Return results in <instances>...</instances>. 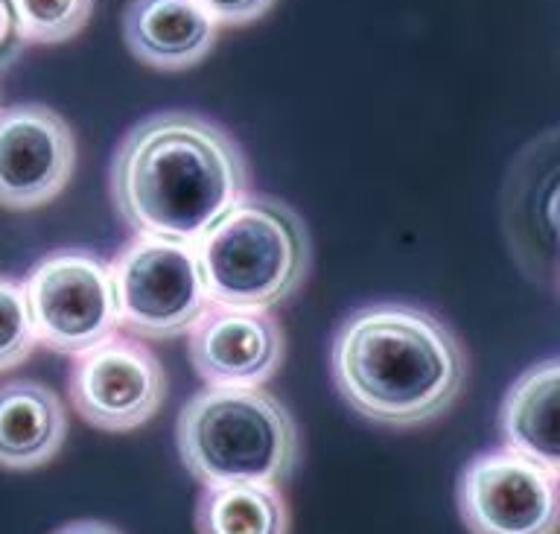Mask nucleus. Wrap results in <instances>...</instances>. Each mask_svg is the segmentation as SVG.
Returning <instances> with one entry per match:
<instances>
[{
  "mask_svg": "<svg viewBox=\"0 0 560 534\" xmlns=\"http://www.w3.org/2000/svg\"><path fill=\"white\" fill-rule=\"evenodd\" d=\"M219 26H248L269 15L278 0H196Z\"/></svg>",
  "mask_w": 560,
  "mask_h": 534,
  "instance_id": "nucleus-18",
  "label": "nucleus"
},
{
  "mask_svg": "<svg viewBox=\"0 0 560 534\" xmlns=\"http://www.w3.org/2000/svg\"><path fill=\"white\" fill-rule=\"evenodd\" d=\"M112 205L135 234L196 243L252 193L240 140L199 112L166 108L135 123L114 149Z\"/></svg>",
  "mask_w": 560,
  "mask_h": 534,
  "instance_id": "nucleus-1",
  "label": "nucleus"
},
{
  "mask_svg": "<svg viewBox=\"0 0 560 534\" xmlns=\"http://www.w3.org/2000/svg\"><path fill=\"white\" fill-rule=\"evenodd\" d=\"M26 42L21 35V26H18L15 9H12V0H0V70H7L9 65H15L24 53Z\"/></svg>",
  "mask_w": 560,
  "mask_h": 534,
  "instance_id": "nucleus-19",
  "label": "nucleus"
},
{
  "mask_svg": "<svg viewBox=\"0 0 560 534\" xmlns=\"http://www.w3.org/2000/svg\"><path fill=\"white\" fill-rule=\"evenodd\" d=\"M68 397L79 418L91 427L131 432L164 406L166 371L149 345L112 333L73 357Z\"/></svg>",
  "mask_w": 560,
  "mask_h": 534,
  "instance_id": "nucleus-8",
  "label": "nucleus"
},
{
  "mask_svg": "<svg viewBox=\"0 0 560 534\" xmlns=\"http://www.w3.org/2000/svg\"><path fill=\"white\" fill-rule=\"evenodd\" d=\"M219 24L196 0H129L122 42L140 65L166 73L196 68L217 47Z\"/></svg>",
  "mask_w": 560,
  "mask_h": 534,
  "instance_id": "nucleus-12",
  "label": "nucleus"
},
{
  "mask_svg": "<svg viewBox=\"0 0 560 534\" xmlns=\"http://www.w3.org/2000/svg\"><path fill=\"white\" fill-rule=\"evenodd\" d=\"M96 0H12L26 44H65L94 15Z\"/></svg>",
  "mask_w": 560,
  "mask_h": 534,
  "instance_id": "nucleus-16",
  "label": "nucleus"
},
{
  "mask_svg": "<svg viewBox=\"0 0 560 534\" xmlns=\"http://www.w3.org/2000/svg\"><path fill=\"white\" fill-rule=\"evenodd\" d=\"M558 129L528 140L508 166L499 213L516 269L534 287L558 292Z\"/></svg>",
  "mask_w": 560,
  "mask_h": 534,
  "instance_id": "nucleus-9",
  "label": "nucleus"
},
{
  "mask_svg": "<svg viewBox=\"0 0 560 534\" xmlns=\"http://www.w3.org/2000/svg\"><path fill=\"white\" fill-rule=\"evenodd\" d=\"M467 374L458 333L423 306H359L332 333V385L350 409L380 427H427L453 409Z\"/></svg>",
  "mask_w": 560,
  "mask_h": 534,
  "instance_id": "nucleus-2",
  "label": "nucleus"
},
{
  "mask_svg": "<svg viewBox=\"0 0 560 534\" xmlns=\"http://www.w3.org/2000/svg\"><path fill=\"white\" fill-rule=\"evenodd\" d=\"M558 385L560 362L555 357L523 371L499 406V429L505 446L560 473Z\"/></svg>",
  "mask_w": 560,
  "mask_h": 534,
  "instance_id": "nucleus-14",
  "label": "nucleus"
},
{
  "mask_svg": "<svg viewBox=\"0 0 560 534\" xmlns=\"http://www.w3.org/2000/svg\"><path fill=\"white\" fill-rule=\"evenodd\" d=\"M187 348L196 374L208 385L257 388L283 365L287 336L269 310L210 301L190 327Z\"/></svg>",
  "mask_w": 560,
  "mask_h": 534,
  "instance_id": "nucleus-11",
  "label": "nucleus"
},
{
  "mask_svg": "<svg viewBox=\"0 0 560 534\" xmlns=\"http://www.w3.org/2000/svg\"><path fill=\"white\" fill-rule=\"evenodd\" d=\"M196 534H289L292 516L280 485H205L196 502Z\"/></svg>",
  "mask_w": 560,
  "mask_h": 534,
  "instance_id": "nucleus-15",
  "label": "nucleus"
},
{
  "mask_svg": "<svg viewBox=\"0 0 560 534\" xmlns=\"http://www.w3.org/2000/svg\"><path fill=\"white\" fill-rule=\"evenodd\" d=\"M52 534H122L114 523H105V520H91V516H82V520H70V523L59 525Z\"/></svg>",
  "mask_w": 560,
  "mask_h": 534,
  "instance_id": "nucleus-20",
  "label": "nucleus"
},
{
  "mask_svg": "<svg viewBox=\"0 0 560 534\" xmlns=\"http://www.w3.org/2000/svg\"><path fill=\"white\" fill-rule=\"evenodd\" d=\"M213 304L271 310L304 287L313 240L304 217L275 196L248 193L196 240Z\"/></svg>",
  "mask_w": 560,
  "mask_h": 534,
  "instance_id": "nucleus-4",
  "label": "nucleus"
},
{
  "mask_svg": "<svg viewBox=\"0 0 560 534\" xmlns=\"http://www.w3.org/2000/svg\"><path fill=\"white\" fill-rule=\"evenodd\" d=\"M112 263L120 324L147 339H175L210 306L199 252L190 240L135 234Z\"/></svg>",
  "mask_w": 560,
  "mask_h": 534,
  "instance_id": "nucleus-5",
  "label": "nucleus"
},
{
  "mask_svg": "<svg viewBox=\"0 0 560 534\" xmlns=\"http://www.w3.org/2000/svg\"><path fill=\"white\" fill-rule=\"evenodd\" d=\"M68 441V406L38 380L0 385V467L12 473L38 471Z\"/></svg>",
  "mask_w": 560,
  "mask_h": 534,
  "instance_id": "nucleus-13",
  "label": "nucleus"
},
{
  "mask_svg": "<svg viewBox=\"0 0 560 534\" xmlns=\"http://www.w3.org/2000/svg\"><path fill=\"white\" fill-rule=\"evenodd\" d=\"M35 345L38 336L26 304L24 280L0 275V374L24 365L33 357Z\"/></svg>",
  "mask_w": 560,
  "mask_h": 534,
  "instance_id": "nucleus-17",
  "label": "nucleus"
},
{
  "mask_svg": "<svg viewBox=\"0 0 560 534\" xmlns=\"http://www.w3.org/2000/svg\"><path fill=\"white\" fill-rule=\"evenodd\" d=\"M175 446L201 485H283L304 453L295 415L262 385H208L192 394L175 420Z\"/></svg>",
  "mask_w": 560,
  "mask_h": 534,
  "instance_id": "nucleus-3",
  "label": "nucleus"
},
{
  "mask_svg": "<svg viewBox=\"0 0 560 534\" xmlns=\"http://www.w3.org/2000/svg\"><path fill=\"white\" fill-rule=\"evenodd\" d=\"M455 506L470 534H558L560 473L511 446L485 450L458 473Z\"/></svg>",
  "mask_w": 560,
  "mask_h": 534,
  "instance_id": "nucleus-7",
  "label": "nucleus"
},
{
  "mask_svg": "<svg viewBox=\"0 0 560 534\" xmlns=\"http://www.w3.org/2000/svg\"><path fill=\"white\" fill-rule=\"evenodd\" d=\"M77 170V135L44 103L0 108V208L35 210L65 193Z\"/></svg>",
  "mask_w": 560,
  "mask_h": 534,
  "instance_id": "nucleus-10",
  "label": "nucleus"
},
{
  "mask_svg": "<svg viewBox=\"0 0 560 534\" xmlns=\"http://www.w3.org/2000/svg\"><path fill=\"white\" fill-rule=\"evenodd\" d=\"M38 345L77 357L120 327L112 263L88 248H59L33 263L24 280Z\"/></svg>",
  "mask_w": 560,
  "mask_h": 534,
  "instance_id": "nucleus-6",
  "label": "nucleus"
}]
</instances>
